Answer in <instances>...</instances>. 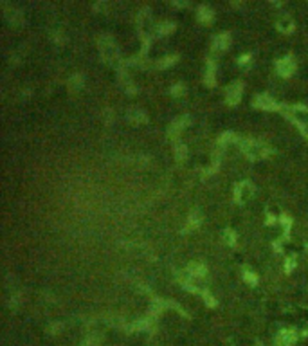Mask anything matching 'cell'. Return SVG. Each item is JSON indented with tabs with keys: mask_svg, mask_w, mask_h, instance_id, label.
<instances>
[{
	"mask_svg": "<svg viewBox=\"0 0 308 346\" xmlns=\"http://www.w3.org/2000/svg\"><path fill=\"white\" fill-rule=\"evenodd\" d=\"M100 51L104 59H114L115 56H117V49H115V44H114V40H112V36H108V35L101 36Z\"/></svg>",
	"mask_w": 308,
	"mask_h": 346,
	"instance_id": "6da1fadb",
	"label": "cell"
},
{
	"mask_svg": "<svg viewBox=\"0 0 308 346\" xmlns=\"http://www.w3.org/2000/svg\"><path fill=\"white\" fill-rule=\"evenodd\" d=\"M283 110L288 114V117H292L301 128H307L308 126V109H305V107H292V109H283Z\"/></svg>",
	"mask_w": 308,
	"mask_h": 346,
	"instance_id": "7a4b0ae2",
	"label": "cell"
},
{
	"mask_svg": "<svg viewBox=\"0 0 308 346\" xmlns=\"http://www.w3.org/2000/svg\"><path fill=\"white\" fill-rule=\"evenodd\" d=\"M242 148H244V152H245V154H247L251 159L263 157V155L267 154V148H265L263 144H259V143H251V141H247V143L242 144Z\"/></svg>",
	"mask_w": 308,
	"mask_h": 346,
	"instance_id": "3957f363",
	"label": "cell"
},
{
	"mask_svg": "<svg viewBox=\"0 0 308 346\" xmlns=\"http://www.w3.org/2000/svg\"><path fill=\"white\" fill-rule=\"evenodd\" d=\"M276 67H278V72H279V74L285 76V78H287V76H292V74H294V70H296V63H294V59L290 58V56H288V58L279 59Z\"/></svg>",
	"mask_w": 308,
	"mask_h": 346,
	"instance_id": "277c9868",
	"label": "cell"
},
{
	"mask_svg": "<svg viewBox=\"0 0 308 346\" xmlns=\"http://www.w3.org/2000/svg\"><path fill=\"white\" fill-rule=\"evenodd\" d=\"M253 186H251V184L249 182H242L238 186V188H236V200H238V202H247L249 198L253 197Z\"/></svg>",
	"mask_w": 308,
	"mask_h": 346,
	"instance_id": "5b68a950",
	"label": "cell"
},
{
	"mask_svg": "<svg viewBox=\"0 0 308 346\" xmlns=\"http://www.w3.org/2000/svg\"><path fill=\"white\" fill-rule=\"evenodd\" d=\"M242 92H244V89H242V83L231 85V87L227 89V101L231 105H236L240 101V98H242Z\"/></svg>",
	"mask_w": 308,
	"mask_h": 346,
	"instance_id": "8992f818",
	"label": "cell"
},
{
	"mask_svg": "<svg viewBox=\"0 0 308 346\" xmlns=\"http://www.w3.org/2000/svg\"><path fill=\"white\" fill-rule=\"evenodd\" d=\"M254 105L259 107V109H263V110H276L278 109L276 101H274L272 98H268V96H258L256 101H254Z\"/></svg>",
	"mask_w": 308,
	"mask_h": 346,
	"instance_id": "52a82bcc",
	"label": "cell"
},
{
	"mask_svg": "<svg viewBox=\"0 0 308 346\" xmlns=\"http://www.w3.org/2000/svg\"><path fill=\"white\" fill-rule=\"evenodd\" d=\"M296 343V334L292 330H283L278 336V345L279 346H290Z\"/></svg>",
	"mask_w": 308,
	"mask_h": 346,
	"instance_id": "ba28073f",
	"label": "cell"
},
{
	"mask_svg": "<svg viewBox=\"0 0 308 346\" xmlns=\"http://www.w3.org/2000/svg\"><path fill=\"white\" fill-rule=\"evenodd\" d=\"M188 274L193 278V280H200V278L205 276V267L202 263H191L188 267Z\"/></svg>",
	"mask_w": 308,
	"mask_h": 346,
	"instance_id": "9c48e42d",
	"label": "cell"
},
{
	"mask_svg": "<svg viewBox=\"0 0 308 346\" xmlns=\"http://www.w3.org/2000/svg\"><path fill=\"white\" fill-rule=\"evenodd\" d=\"M229 42H231V38H229L227 33H222V35L214 36V40H213V47H214V49H216V51H225V49H227Z\"/></svg>",
	"mask_w": 308,
	"mask_h": 346,
	"instance_id": "30bf717a",
	"label": "cell"
},
{
	"mask_svg": "<svg viewBox=\"0 0 308 346\" xmlns=\"http://www.w3.org/2000/svg\"><path fill=\"white\" fill-rule=\"evenodd\" d=\"M199 20L204 22V24H209L213 20V11L209 9L207 5H200L199 7Z\"/></svg>",
	"mask_w": 308,
	"mask_h": 346,
	"instance_id": "8fae6325",
	"label": "cell"
},
{
	"mask_svg": "<svg viewBox=\"0 0 308 346\" xmlns=\"http://www.w3.org/2000/svg\"><path fill=\"white\" fill-rule=\"evenodd\" d=\"M188 123H189V119L186 117V115H184V117L177 119V121H173V123H171V134H177V132H179L182 126H186Z\"/></svg>",
	"mask_w": 308,
	"mask_h": 346,
	"instance_id": "7c38bea8",
	"label": "cell"
},
{
	"mask_svg": "<svg viewBox=\"0 0 308 346\" xmlns=\"http://www.w3.org/2000/svg\"><path fill=\"white\" fill-rule=\"evenodd\" d=\"M173 29V24L171 22H164V24L157 25V35H168Z\"/></svg>",
	"mask_w": 308,
	"mask_h": 346,
	"instance_id": "4fadbf2b",
	"label": "cell"
},
{
	"mask_svg": "<svg viewBox=\"0 0 308 346\" xmlns=\"http://www.w3.org/2000/svg\"><path fill=\"white\" fill-rule=\"evenodd\" d=\"M278 27H279L281 31H290V29H292V20L285 16V18H281V20L278 22Z\"/></svg>",
	"mask_w": 308,
	"mask_h": 346,
	"instance_id": "5bb4252c",
	"label": "cell"
},
{
	"mask_svg": "<svg viewBox=\"0 0 308 346\" xmlns=\"http://www.w3.org/2000/svg\"><path fill=\"white\" fill-rule=\"evenodd\" d=\"M128 117L132 119V121H144V114L141 112V110H130V114H128Z\"/></svg>",
	"mask_w": 308,
	"mask_h": 346,
	"instance_id": "9a60e30c",
	"label": "cell"
},
{
	"mask_svg": "<svg viewBox=\"0 0 308 346\" xmlns=\"http://www.w3.org/2000/svg\"><path fill=\"white\" fill-rule=\"evenodd\" d=\"M244 280L247 283H251V285H256V282H258V278L254 276V272H251V271L244 272Z\"/></svg>",
	"mask_w": 308,
	"mask_h": 346,
	"instance_id": "2e32d148",
	"label": "cell"
},
{
	"mask_svg": "<svg viewBox=\"0 0 308 346\" xmlns=\"http://www.w3.org/2000/svg\"><path fill=\"white\" fill-rule=\"evenodd\" d=\"M175 59H177L175 56H166V59H160V61H159L157 65H159V67H168V65L175 63Z\"/></svg>",
	"mask_w": 308,
	"mask_h": 346,
	"instance_id": "e0dca14e",
	"label": "cell"
},
{
	"mask_svg": "<svg viewBox=\"0 0 308 346\" xmlns=\"http://www.w3.org/2000/svg\"><path fill=\"white\" fill-rule=\"evenodd\" d=\"M182 92H184V85H180V83L175 85L173 89H171V94H173V96H180Z\"/></svg>",
	"mask_w": 308,
	"mask_h": 346,
	"instance_id": "ac0fdd59",
	"label": "cell"
},
{
	"mask_svg": "<svg viewBox=\"0 0 308 346\" xmlns=\"http://www.w3.org/2000/svg\"><path fill=\"white\" fill-rule=\"evenodd\" d=\"M81 81H83V78H81V76H74V78L70 79V85H74V89H80Z\"/></svg>",
	"mask_w": 308,
	"mask_h": 346,
	"instance_id": "d6986e66",
	"label": "cell"
},
{
	"mask_svg": "<svg viewBox=\"0 0 308 346\" xmlns=\"http://www.w3.org/2000/svg\"><path fill=\"white\" fill-rule=\"evenodd\" d=\"M186 154H188V150H186L184 148V146H182V144H177V157H179V159H182V157H184V155Z\"/></svg>",
	"mask_w": 308,
	"mask_h": 346,
	"instance_id": "ffe728a7",
	"label": "cell"
},
{
	"mask_svg": "<svg viewBox=\"0 0 308 346\" xmlns=\"http://www.w3.org/2000/svg\"><path fill=\"white\" fill-rule=\"evenodd\" d=\"M225 242H227V243H231V245H233V243L236 242V236H234V232H231V231H225Z\"/></svg>",
	"mask_w": 308,
	"mask_h": 346,
	"instance_id": "44dd1931",
	"label": "cell"
},
{
	"mask_svg": "<svg viewBox=\"0 0 308 346\" xmlns=\"http://www.w3.org/2000/svg\"><path fill=\"white\" fill-rule=\"evenodd\" d=\"M249 61V56H242V58H240V63H247Z\"/></svg>",
	"mask_w": 308,
	"mask_h": 346,
	"instance_id": "7402d4cb",
	"label": "cell"
},
{
	"mask_svg": "<svg viewBox=\"0 0 308 346\" xmlns=\"http://www.w3.org/2000/svg\"><path fill=\"white\" fill-rule=\"evenodd\" d=\"M303 132H305V135L308 137V126H307V128H303Z\"/></svg>",
	"mask_w": 308,
	"mask_h": 346,
	"instance_id": "603a6c76",
	"label": "cell"
}]
</instances>
